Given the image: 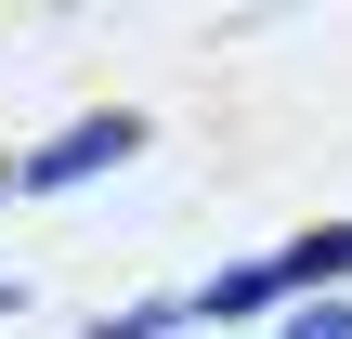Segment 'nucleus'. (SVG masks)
Wrapping results in <instances>:
<instances>
[{
	"instance_id": "1",
	"label": "nucleus",
	"mask_w": 352,
	"mask_h": 339,
	"mask_svg": "<svg viewBox=\"0 0 352 339\" xmlns=\"http://www.w3.org/2000/svg\"><path fill=\"white\" fill-rule=\"evenodd\" d=\"M118 157H144V105H91V118H65L39 157H13V196H78V183L118 170Z\"/></svg>"
},
{
	"instance_id": "2",
	"label": "nucleus",
	"mask_w": 352,
	"mask_h": 339,
	"mask_svg": "<svg viewBox=\"0 0 352 339\" xmlns=\"http://www.w3.org/2000/svg\"><path fill=\"white\" fill-rule=\"evenodd\" d=\"M261 274H274V300H287V314H300V300H352V222H314V235H287Z\"/></svg>"
},
{
	"instance_id": "3",
	"label": "nucleus",
	"mask_w": 352,
	"mask_h": 339,
	"mask_svg": "<svg viewBox=\"0 0 352 339\" xmlns=\"http://www.w3.org/2000/svg\"><path fill=\"white\" fill-rule=\"evenodd\" d=\"M183 300H196V327H261V314H287L261 261H222V274H209V287H183Z\"/></svg>"
},
{
	"instance_id": "4",
	"label": "nucleus",
	"mask_w": 352,
	"mask_h": 339,
	"mask_svg": "<svg viewBox=\"0 0 352 339\" xmlns=\"http://www.w3.org/2000/svg\"><path fill=\"white\" fill-rule=\"evenodd\" d=\"M170 327H196V300H118L91 339H170Z\"/></svg>"
},
{
	"instance_id": "5",
	"label": "nucleus",
	"mask_w": 352,
	"mask_h": 339,
	"mask_svg": "<svg viewBox=\"0 0 352 339\" xmlns=\"http://www.w3.org/2000/svg\"><path fill=\"white\" fill-rule=\"evenodd\" d=\"M13 314H26V287H13V274H0V327H13Z\"/></svg>"
},
{
	"instance_id": "6",
	"label": "nucleus",
	"mask_w": 352,
	"mask_h": 339,
	"mask_svg": "<svg viewBox=\"0 0 352 339\" xmlns=\"http://www.w3.org/2000/svg\"><path fill=\"white\" fill-rule=\"evenodd\" d=\"M0 196H13V170H0Z\"/></svg>"
}]
</instances>
